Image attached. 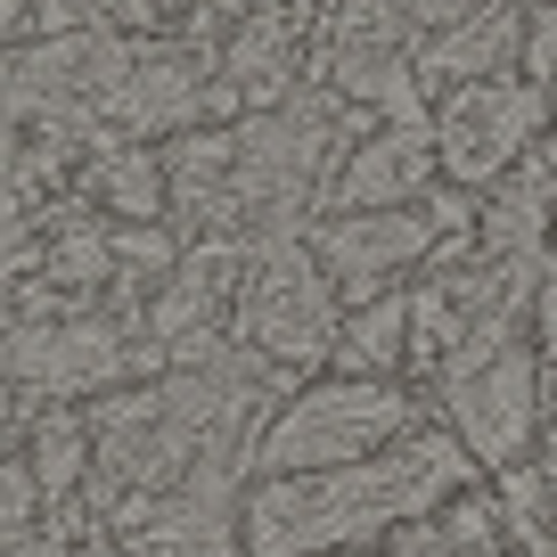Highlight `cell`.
<instances>
[{"label": "cell", "instance_id": "6da1fadb", "mask_svg": "<svg viewBox=\"0 0 557 557\" xmlns=\"http://www.w3.org/2000/svg\"><path fill=\"white\" fill-rule=\"evenodd\" d=\"M468 459H475L468 443L401 435L369 459H345V468L262 475L238 508L246 557H329V549H352V541L385 533V524H410L468 484Z\"/></svg>", "mask_w": 557, "mask_h": 557}, {"label": "cell", "instance_id": "7a4b0ae2", "mask_svg": "<svg viewBox=\"0 0 557 557\" xmlns=\"http://www.w3.org/2000/svg\"><path fill=\"white\" fill-rule=\"evenodd\" d=\"M352 115L320 90H287V99L255 107L230 157V197L222 222H246V238H296V213L312 206L320 173L336 148H352Z\"/></svg>", "mask_w": 557, "mask_h": 557}, {"label": "cell", "instance_id": "3957f363", "mask_svg": "<svg viewBox=\"0 0 557 557\" xmlns=\"http://www.w3.org/2000/svg\"><path fill=\"white\" fill-rule=\"evenodd\" d=\"M246 352L262 361H329L336 352V278L312 246L296 238H246V271H238V312H230Z\"/></svg>", "mask_w": 557, "mask_h": 557}, {"label": "cell", "instance_id": "277c9868", "mask_svg": "<svg viewBox=\"0 0 557 557\" xmlns=\"http://www.w3.org/2000/svg\"><path fill=\"white\" fill-rule=\"evenodd\" d=\"M410 435V401L394 394L385 377H336L296 394L287 410L262 426L255 468L262 475H304V468H345V459H369L385 443Z\"/></svg>", "mask_w": 557, "mask_h": 557}, {"label": "cell", "instance_id": "5b68a950", "mask_svg": "<svg viewBox=\"0 0 557 557\" xmlns=\"http://www.w3.org/2000/svg\"><path fill=\"white\" fill-rule=\"evenodd\" d=\"M443 401L459 418V443H468L484 468H508L533 435V361L508 345V320H475L451 352H443Z\"/></svg>", "mask_w": 557, "mask_h": 557}, {"label": "cell", "instance_id": "8992f818", "mask_svg": "<svg viewBox=\"0 0 557 557\" xmlns=\"http://www.w3.org/2000/svg\"><path fill=\"white\" fill-rule=\"evenodd\" d=\"M541 132V90L508 83V74H484V83H459L451 107L435 123V157L451 181H500L508 164H524Z\"/></svg>", "mask_w": 557, "mask_h": 557}, {"label": "cell", "instance_id": "52a82bcc", "mask_svg": "<svg viewBox=\"0 0 557 557\" xmlns=\"http://www.w3.org/2000/svg\"><path fill=\"white\" fill-rule=\"evenodd\" d=\"M426 246H435V222H426V213H401V206H361V213H336V222L312 238V255L329 262L336 296L369 304V296H385V278H394V271H410V262L426 255Z\"/></svg>", "mask_w": 557, "mask_h": 557}, {"label": "cell", "instance_id": "ba28073f", "mask_svg": "<svg viewBox=\"0 0 557 557\" xmlns=\"http://www.w3.org/2000/svg\"><path fill=\"white\" fill-rule=\"evenodd\" d=\"M123 361L132 352L107 320H34V329H9V345H0V369L41 394H99L123 377Z\"/></svg>", "mask_w": 557, "mask_h": 557}, {"label": "cell", "instance_id": "9c48e42d", "mask_svg": "<svg viewBox=\"0 0 557 557\" xmlns=\"http://www.w3.org/2000/svg\"><path fill=\"white\" fill-rule=\"evenodd\" d=\"M238 90H206L197 83V58L181 50H132V66H123L115 99H107V115L123 123V132H181L189 115H206V107H230Z\"/></svg>", "mask_w": 557, "mask_h": 557}, {"label": "cell", "instance_id": "30bf717a", "mask_svg": "<svg viewBox=\"0 0 557 557\" xmlns=\"http://www.w3.org/2000/svg\"><path fill=\"white\" fill-rule=\"evenodd\" d=\"M230 475H238V459L197 468L189 484L148 517V557H246V541H238L246 524H238V508H230Z\"/></svg>", "mask_w": 557, "mask_h": 557}, {"label": "cell", "instance_id": "8fae6325", "mask_svg": "<svg viewBox=\"0 0 557 557\" xmlns=\"http://www.w3.org/2000/svg\"><path fill=\"white\" fill-rule=\"evenodd\" d=\"M426 173H435V132H426V123H394L385 139H352V157H345V173H336L329 206L336 213L401 206V197L426 189Z\"/></svg>", "mask_w": 557, "mask_h": 557}, {"label": "cell", "instance_id": "7c38bea8", "mask_svg": "<svg viewBox=\"0 0 557 557\" xmlns=\"http://www.w3.org/2000/svg\"><path fill=\"white\" fill-rule=\"evenodd\" d=\"M524 50V17L517 0H492V9H468L459 25H443L435 50H426V74H451V83H484V74H508V58Z\"/></svg>", "mask_w": 557, "mask_h": 557}, {"label": "cell", "instance_id": "4fadbf2b", "mask_svg": "<svg viewBox=\"0 0 557 557\" xmlns=\"http://www.w3.org/2000/svg\"><path fill=\"white\" fill-rule=\"evenodd\" d=\"M222 74H230V90H238L246 107L287 99V90H296V25L271 17V9H246V25H238V41H230Z\"/></svg>", "mask_w": 557, "mask_h": 557}, {"label": "cell", "instance_id": "5bb4252c", "mask_svg": "<svg viewBox=\"0 0 557 557\" xmlns=\"http://www.w3.org/2000/svg\"><path fill=\"white\" fill-rule=\"evenodd\" d=\"M230 157H238V132H189L164 148V197H173L189 222H222V197H230Z\"/></svg>", "mask_w": 557, "mask_h": 557}, {"label": "cell", "instance_id": "9a60e30c", "mask_svg": "<svg viewBox=\"0 0 557 557\" xmlns=\"http://www.w3.org/2000/svg\"><path fill=\"white\" fill-rule=\"evenodd\" d=\"M336 361H345V377H385L410 361V296H369L336 329Z\"/></svg>", "mask_w": 557, "mask_h": 557}, {"label": "cell", "instance_id": "2e32d148", "mask_svg": "<svg viewBox=\"0 0 557 557\" xmlns=\"http://www.w3.org/2000/svg\"><path fill=\"white\" fill-rule=\"evenodd\" d=\"M549 173L541 164H524L517 181H508L500 197H492L484 213H475V230H484V246L492 255H541V222H549Z\"/></svg>", "mask_w": 557, "mask_h": 557}, {"label": "cell", "instance_id": "e0dca14e", "mask_svg": "<svg viewBox=\"0 0 557 557\" xmlns=\"http://www.w3.org/2000/svg\"><path fill=\"white\" fill-rule=\"evenodd\" d=\"M83 468H90V435L74 418H41L34 426V484L50 492V500H66V492L83 484Z\"/></svg>", "mask_w": 557, "mask_h": 557}, {"label": "cell", "instance_id": "ac0fdd59", "mask_svg": "<svg viewBox=\"0 0 557 557\" xmlns=\"http://www.w3.org/2000/svg\"><path fill=\"white\" fill-rule=\"evenodd\" d=\"M99 189L115 197V213L148 222V213H164V157H107L99 164Z\"/></svg>", "mask_w": 557, "mask_h": 557}, {"label": "cell", "instance_id": "d6986e66", "mask_svg": "<svg viewBox=\"0 0 557 557\" xmlns=\"http://www.w3.org/2000/svg\"><path fill=\"white\" fill-rule=\"evenodd\" d=\"M50 278H74V287H90V278L115 271V230H66V238L50 246Z\"/></svg>", "mask_w": 557, "mask_h": 557}, {"label": "cell", "instance_id": "ffe728a7", "mask_svg": "<svg viewBox=\"0 0 557 557\" xmlns=\"http://www.w3.org/2000/svg\"><path fill=\"white\" fill-rule=\"evenodd\" d=\"M115 262H139V271H157V262H181L164 230H115Z\"/></svg>", "mask_w": 557, "mask_h": 557}, {"label": "cell", "instance_id": "44dd1931", "mask_svg": "<svg viewBox=\"0 0 557 557\" xmlns=\"http://www.w3.org/2000/svg\"><path fill=\"white\" fill-rule=\"evenodd\" d=\"M34 500H41L34 468H0V524H25V517H34Z\"/></svg>", "mask_w": 557, "mask_h": 557}, {"label": "cell", "instance_id": "7402d4cb", "mask_svg": "<svg viewBox=\"0 0 557 557\" xmlns=\"http://www.w3.org/2000/svg\"><path fill=\"white\" fill-rule=\"evenodd\" d=\"M524 66L557 83V9H541V17H533V34H524Z\"/></svg>", "mask_w": 557, "mask_h": 557}, {"label": "cell", "instance_id": "603a6c76", "mask_svg": "<svg viewBox=\"0 0 557 557\" xmlns=\"http://www.w3.org/2000/svg\"><path fill=\"white\" fill-rule=\"evenodd\" d=\"M410 9V25H459L468 17V0H401Z\"/></svg>", "mask_w": 557, "mask_h": 557}, {"label": "cell", "instance_id": "cb8c5ba5", "mask_svg": "<svg viewBox=\"0 0 557 557\" xmlns=\"http://www.w3.org/2000/svg\"><path fill=\"white\" fill-rule=\"evenodd\" d=\"M0 557H58L50 541H34L25 524H0Z\"/></svg>", "mask_w": 557, "mask_h": 557}, {"label": "cell", "instance_id": "d4e9b609", "mask_svg": "<svg viewBox=\"0 0 557 557\" xmlns=\"http://www.w3.org/2000/svg\"><path fill=\"white\" fill-rule=\"evenodd\" d=\"M99 9H115V25H148L157 17V0H99Z\"/></svg>", "mask_w": 557, "mask_h": 557}, {"label": "cell", "instance_id": "484cf974", "mask_svg": "<svg viewBox=\"0 0 557 557\" xmlns=\"http://www.w3.org/2000/svg\"><path fill=\"white\" fill-rule=\"evenodd\" d=\"M541 345L557 352V287H541Z\"/></svg>", "mask_w": 557, "mask_h": 557}, {"label": "cell", "instance_id": "4316f807", "mask_svg": "<svg viewBox=\"0 0 557 557\" xmlns=\"http://www.w3.org/2000/svg\"><path fill=\"white\" fill-rule=\"evenodd\" d=\"M197 9H206V17H246L255 0H197Z\"/></svg>", "mask_w": 557, "mask_h": 557}, {"label": "cell", "instance_id": "83f0119b", "mask_svg": "<svg viewBox=\"0 0 557 557\" xmlns=\"http://www.w3.org/2000/svg\"><path fill=\"white\" fill-rule=\"evenodd\" d=\"M17 25H25V0H0V41L17 34Z\"/></svg>", "mask_w": 557, "mask_h": 557}]
</instances>
